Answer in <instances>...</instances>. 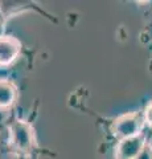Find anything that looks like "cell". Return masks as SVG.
I'll return each mask as SVG.
<instances>
[{
	"label": "cell",
	"mask_w": 152,
	"mask_h": 159,
	"mask_svg": "<svg viewBox=\"0 0 152 159\" xmlns=\"http://www.w3.org/2000/svg\"><path fill=\"white\" fill-rule=\"evenodd\" d=\"M143 117H144V122L147 126L152 127V101H150L145 105L144 110H143Z\"/></svg>",
	"instance_id": "6"
},
{
	"label": "cell",
	"mask_w": 152,
	"mask_h": 159,
	"mask_svg": "<svg viewBox=\"0 0 152 159\" xmlns=\"http://www.w3.org/2000/svg\"><path fill=\"white\" fill-rule=\"evenodd\" d=\"M136 159H152V146L150 145V143H147V146L144 147L143 152H141Z\"/></svg>",
	"instance_id": "7"
},
{
	"label": "cell",
	"mask_w": 152,
	"mask_h": 159,
	"mask_svg": "<svg viewBox=\"0 0 152 159\" xmlns=\"http://www.w3.org/2000/svg\"><path fill=\"white\" fill-rule=\"evenodd\" d=\"M145 125L143 111L141 113H126L114 119L111 125V133L116 139H126L131 137H136L141 134V130Z\"/></svg>",
	"instance_id": "2"
},
{
	"label": "cell",
	"mask_w": 152,
	"mask_h": 159,
	"mask_svg": "<svg viewBox=\"0 0 152 159\" xmlns=\"http://www.w3.org/2000/svg\"><path fill=\"white\" fill-rule=\"evenodd\" d=\"M145 146L147 141L143 133L136 137L122 139L115 147V159H136L143 152Z\"/></svg>",
	"instance_id": "3"
},
{
	"label": "cell",
	"mask_w": 152,
	"mask_h": 159,
	"mask_svg": "<svg viewBox=\"0 0 152 159\" xmlns=\"http://www.w3.org/2000/svg\"><path fill=\"white\" fill-rule=\"evenodd\" d=\"M21 53V43L15 36H0V68H7L16 61Z\"/></svg>",
	"instance_id": "4"
},
{
	"label": "cell",
	"mask_w": 152,
	"mask_h": 159,
	"mask_svg": "<svg viewBox=\"0 0 152 159\" xmlns=\"http://www.w3.org/2000/svg\"><path fill=\"white\" fill-rule=\"evenodd\" d=\"M6 15L0 8V36H3V31H4V24H6Z\"/></svg>",
	"instance_id": "8"
},
{
	"label": "cell",
	"mask_w": 152,
	"mask_h": 159,
	"mask_svg": "<svg viewBox=\"0 0 152 159\" xmlns=\"http://www.w3.org/2000/svg\"><path fill=\"white\" fill-rule=\"evenodd\" d=\"M19 98L17 86L7 78H0V109L9 110Z\"/></svg>",
	"instance_id": "5"
},
{
	"label": "cell",
	"mask_w": 152,
	"mask_h": 159,
	"mask_svg": "<svg viewBox=\"0 0 152 159\" xmlns=\"http://www.w3.org/2000/svg\"><path fill=\"white\" fill-rule=\"evenodd\" d=\"M8 143L13 152L29 157L36 146V135L31 123L16 119L8 127Z\"/></svg>",
	"instance_id": "1"
}]
</instances>
